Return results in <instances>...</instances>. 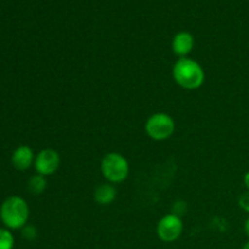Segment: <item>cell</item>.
Returning a JSON list of instances; mask_svg holds the SVG:
<instances>
[{"label": "cell", "mask_w": 249, "mask_h": 249, "mask_svg": "<svg viewBox=\"0 0 249 249\" xmlns=\"http://www.w3.org/2000/svg\"><path fill=\"white\" fill-rule=\"evenodd\" d=\"M174 80L181 88L187 90H196L204 83V71L196 61L187 57H181L173 67Z\"/></svg>", "instance_id": "cell-1"}, {"label": "cell", "mask_w": 249, "mask_h": 249, "mask_svg": "<svg viewBox=\"0 0 249 249\" xmlns=\"http://www.w3.org/2000/svg\"><path fill=\"white\" fill-rule=\"evenodd\" d=\"M29 218V208L22 197L11 196L0 207V219L6 228L18 230L26 226Z\"/></svg>", "instance_id": "cell-2"}, {"label": "cell", "mask_w": 249, "mask_h": 249, "mask_svg": "<svg viewBox=\"0 0 249 249\" xmlns=\"http://www.w3.org/2000/svg\"><path fill=\"white\" fill-rule=\"evenodd\" d=\"M101 173L108 182L112 184L123 182L129 175L128 160L121 153H107L101 160Z\"/></svg>", "instance_id": "cell-3"}, {"label": "cell", "mask_w": 249, "mask_h": 249, "mask_svg": "<svg viewBox=\"0 0 249 249\" xmlns=\"http://www.w3.org/2000/svg\"><path fill=\"white\" fill-rule=\"evenodd\" d=\"M145 130L151 139L156 141H163L169 139L174 134L175 122L169 114L155 113L147 119L145 124Z\"/></svg>", "instance_id": "cell-4"}, {"label": "cell", "mask_w": 249, "mask_h": 249, "mask_svg": "<svg viewBox=\"0 0 249 249\" xmlns=\"http://www.w3.org/2000/svg\"><path fill=\"white\" fill-rule=\"evenodd\" d=\"M182 231H184V224L180 216L175 214H168L163 216L157 224V235L163 242H175L182 235Z\"/></svg>", "instance_id": "cell-5"}, {"label": "cell", "mask_w": 249, "mask_h": 249, "mask_svg": "<svg viewBox=\"0 0 249 249\" xmlns=\"http://www.w3.org/2000/svg\"><path fill=\"white\" fill-rule=\"evenodd\" d=\"M61 160L57 151L53 148H45L36 155L34 160V168L38 174L48 177V175H53L58 169Z\"/></svg>", "instance_id": "cell-6"}, {"label": "cell", "mask_w": 249, "mask_h": 249, "mask_svg": "<svg viewBox=\"0 0 249 249\" xmlns=\"http://www.w3.org/2000/svg\"><path fill=\"white\" fill-rule=\"evenodd\" d=\"M195 46L194 36L189 32H179L177 36L173 38L172 49L175 55L181 57H186L192 51Z\"/></svg>", "instance_id": "cell-7"}, {"label": "cell", "mask_w": 249, "mask_h": 249, "mask_svg": "<svg viewBox=\"0 0 249 249\" xmlns=\"http://www.w3.org/2000/svg\"><path fill=\"white\" fill-rule=\"evenodd\" d=\"M34 153L29 146L22 145L18 146L16 150L14 151L11 157L12 165L16 168L17 170H27L28 168L34 164Z\"/></svg>", "instance_id": "cell-8"}, {"label": "cell", "mask_w": 249, "mask_h": 249, "mask_svg": "<svg viewBox=\"0 0 249 249\" xmlns=\"http://www.w3.org/2000/svg\"><path fill=\"white\" fill-rule=\"evenodd\" d=\"M117 190L111 184H102L96 187L94 192V199L101 206H108L116 199Z\"/></svg>", "instance_id": "cell-9"}, {"label": "cell", "mask_w": 249, "mask_h": 249, "mask_svg": "<svg viewBox=\"0 0 249 249\" xmlns=\"http://www.w3.org/2000/svg\"><path fill=\"white\" fill-rule=\"evenodd\" d=\"M27 187H28L29 192H31V194H33V195L43 194L44 190L46 189L45 177H43V175H40V174L33 175V177L29 179Z\"/></svg>", "instance_id": "cell-10"}, {"label": "cell", "mask_w": 249, "mask_h": 249, "mask_svg": "<svg viewBox=\"0 0 249 249\" xmlns=\"http://www.w3.org/2000/svg\"><path fill=\"white\" fill-rule=\"evenodd\" d=\"M15 238L7 229H0V249H12Z\"/></svg>", "instance_id": "cell-11"}, {"label": "cell", "mask_w": 249, "mask_h": 249, "mask_svg": "<svg viewBox=\"0 0 249 249\" xmlns=\"http://www.w3.org/2000/svg\"><path fill=\"white\" fill-rule=\"evenodd\" d=\"M238 204L246 213L249 214V191H246L245 194L241 195L238 198Z\"/></svg>", "instance_id": "cell-12"}, {"label": "cell", "mask_w": 249, "mask_h": 249, "mask_svg": "<svg viewBox=\"0 0 249 249\" xmlns=\"http://www.w3.org/2000/svg\"><path fill=\"white\" fill-rule=\"evenodd\" d=\"M22 236L27 240H34L36 236V230L34 226H24L22 230Z\"/></svg>", "instance_id": "cell-13"}, {"label": "cell", "mask_w": 249, "mask_h": 249, "mask_svg": "<svg viewBox=\"0 0 249 249\" xmlns=\"http://www.w3.org/2000/svg\"><path fill=\"white\" fill-rule=\"evenodd\" d=\"M243 182H245V186L247 189V191H249V172H247L243 177Z\"/></svg>", "instance_id": "cell-14"}, {"label": "cell", "mask_w": 249, "mask_h": 249, "mask_svg": "<svg viewBox=\"0 0 249 249\" xmlns=\"http://www.w3.org/2000/svg\"><path fill=\"white\" fill-rule=\"evenodd\" d=\"M245 233H246V236L249 238V216L246 219V221H245Z\"/></svg>", "instance_id": "cell-15"}, {"label": "cell", "mask_w": 249, "mask_h": 249, "mask_svg": "<svg viewBox=\"0 0 249 249\" xmlns=\"http://www.w3.org/2000/svg\"><path fill=\"white\" fill-rule=\"evenodd\" d=\"M242 249H249V240L247 241V242L245 243V245H243V247H242Z\"/></svg>", "instance_id": "cell-16"}]
</instances>
